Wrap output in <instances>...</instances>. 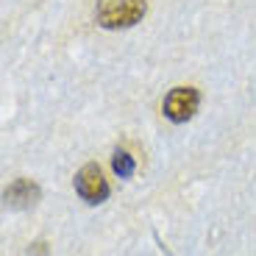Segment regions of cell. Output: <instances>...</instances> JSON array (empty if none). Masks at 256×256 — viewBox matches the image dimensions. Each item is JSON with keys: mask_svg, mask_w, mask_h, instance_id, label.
Returning a JSON list of instances; mask_svg holds the SVG:
<instances>
[{"mask_svg": "<svg viewBox=\"0 0 256 256\" xmlns=\"http://www.w3.org/2000/svg\"><path fill=\"white\" fill-rule=\"evenodd\" d=\"M95 17L103 28H131L145 17V0H98Z\"/></svg>", "mask_w": 256, "mask_h": 256, "instance_id": "1", "label": "cell"}, {"mask_svg": "<svg viewBox=\"0 0 256 256\" xmlns=\"http://www.w3.org/2000/svg\"><path fill=\"white\" fill-rule=\"evenodd\" d=\"M76 192L86 204H103L109 198V184L103 178L98 164H84L76 173Z\"/></svg>", "mask_w": 256, "mask_h": 256, "instance_id": "2", "label": "cell"}, {"mask_svg": "<svg viewBox=\"0 0 256 256\" xmlns=\"http://www.w3.org/2000/svg\"><path fill=\"white\" fill-rule=\"evenodd\" d=\"M198 92L192 90V86H176L170 90V95L164 98V117L170 122H186L195 112H198Z\"/></svg>", "mask_w": 256, "mask_h": 256, "instance_id": "3", "label": "cell"}, {"mask_svg": "<svg viewBox=\"0 0 256 256\" xmlns=\"http://www.w3.org/2000/svg\"><path fill=\"white\" fill-rule=\"evenodd\" d=\"M3 200H6V206H12V209H28V206H34L39 200V186L28 178H17L6 192H3Z\"/></svg>", "mask_w": 256, "mask_h": 256, "instance_id": "4", "label": "cell"}, {"mask_svg": "<svg viewBox=\"0 0 256 256\" xmlns=\"http://www.w3.org/2000/svg\"><path fill=\"white\" fill-rule=\"evenodd\" d=\"M112 167H114V173L120 176V178H128V176H134L136 170V162L131 154H126V150H114V159H112Z\"/></svg>", "mask_w": 256, "mask_h": 256, "instance_id": "5", "label": "cell"}]
</instances>
